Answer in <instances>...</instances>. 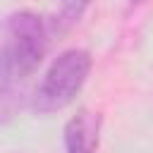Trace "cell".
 Segmentation results:
<instances>
[{"label":"cell","mask_w":153,"mask_h":153,"mask_svg":"<svg viewBox=\"0 0 153 153\" xmlns=\"http://www.w3.org/2000/svg\"><path fill=\"white\" fill-rule=\"evenodd\" d=\"M48 48V24L33 12H14L0 31V124L10 122L29 98L31 74Z\"/></svg>","instance_id":"cell-1"},{"label":"cell","mask_w":153,"mask_h":153,"mask_svg":"<svg viewBox=\"0 0 153 153\" xmlns=\"http://www.w3.org/2000/svg\"><path fill=\"white\" fill-rule=\"evenodd\" d=\"M91 72V55L88 50L72 48L55 57L50 69L45 72L43 81L31 96V110L38 115H50L67 108L74 96L81 91Z\"/></svg>","instance_id":"cell-2"},{"label":"cell","mask_w":153,"mask_h":153,"mask_svg":"<svg viewBox=\"0 0 153 153\" xmlns=\"http://www.w3.org/2000/svg\"><path fill=\"white\" fill-rule=\"evenodd\" d=\"M98 136H100V115L84 108L65 124V151L67 153H96Z\"/></svg>","instance_id":"cell-3"},{"label":"cell","mask_w":153,"mask_h":153,"mask_svg":"<svg viewBox=\"0 0 153 153\" xmlns=\"http://www.w3.org/2000/svg\"><path fill=\"white\" fill-rule=\"evenodd\" d=\"M62 2V10H60V17L65 24H74L81 19V14L86 12L88 2L91 0H60Z\"/></svg>","instance_id":"cell-4"},{"label":"cell","mask_w":153,"mask_h":153,"mask_svg":"<svg viewBox=\"0 0 153 153\" xmlns=\"http://www.w3.org/2000/svg\"><path fill=\"white\" fill-rule=\"evenodd\" d=\"M131 2H139V0H131Z\"/></svg>","instance_id":"cell-5"}]
</instances>
